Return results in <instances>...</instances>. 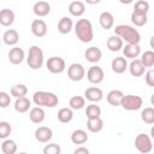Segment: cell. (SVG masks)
<instances>
[{"label":"cell","mask_w":154,"mask_h":154,"mask_svg":"<svg viewBox=\"0 0 154 154\" xmlns=\"http://www.w3.org/2000/svg\"><path fill=\"white\" fill-rule=\"evenodd\" d=\"M135 147L140 153H149L153 149L152 138L146 134H138L135 138Z\"/></svg>","instance_id":"cell-7"},{"label":"cell","mask_w":154,"mask_h":154,"mask_svg":"<svg viewBox=\"0 0 154 154\" xmlns=\"http://www.w3.org/2000/svg\"><path fill=\"white\" fill-rule=\"evenodd\" d=\"M2 41L6 46H16L19 41V34L14 29H8L2 35Z\"/></svg>","instance_id":"cell-21"},{"label":"cell","mask_w":154,"mask_h":154,"mask_svg":"<svg viewBox=\"0 0 154 154\" xmlns=\"http://www.w3.org/2000/svg\"><path fill=\"white\" fill-rule=\"evenodd\" d=\"M69 12L73 17H82L85 12V5L82 1H72L69 5Z\"/></svg>","instance_id":"cell-27"},{"label":"cell","mask_w":154,"mask_h":154,"mask_svg":"<svg viewBox=\"0 0 154 154\" xmlns=\"http://www.w3.org/2000/svg\"><path fill=\"white\" fill-rule=\"evenodd\" d=\"M150 103H152V106L154 107V93H153L152 96H150Z\"/></svg>","instance_id":"cell-48"},{"label":"cell","mask_w":154,"mask_h":154,"mask_svg":"<svg viewBox=\"0 0 154 154\" xmlns=\"http://www.w3.org/2000/svg\"><path fill=\"white\" fill-rule=\"evenodd\" d=\"M73 118V111L71 107H64V108H60L59 112H58V120L60 123H64V124H67L72 120Z\"/></svg>","instance_id":"cell-30"},{"label":"cell","mask_w":154,"mask_h":154,"mask_svg":"<svg viewBox=\"0 0 154 154\" xmlns=\"http://www.w3.org/2000/svg\"><path fill=\"white\" fill-rule=\"evenodd\" d=\"M10 94L11 96L13 97H22V96H25L28 94V88L25 84H22V83H18V84H14L11 87L10 89Z\"/></svg>","instance_id":"cell-33"},{"label":"cell","mask_w":154,"mask_h":154,"mask_svg":"<svg viewBox=\"0 0 154 154\" xmlns=\"http://www.w3.org/2000/svg\"><path fill=\"white\" fill-rule=\"evenodd\" d=\"M11 103V96L6 91H0V107L6 108Z\"/></svg>","instance_id":"cell-41"},{"label":"cell","mask_w":154,"mask_h":154,"mask_svg":"<svg viewBox=\"0 0 154 154\" xmlns=\"http://www.w3.org/2000/svg\"><path fill=\"white\" fill-rule=\"evenodd\" d=\"M106 46L107 48L111 51V52H118L120 49H123V38L118 35H113V36H109L107 38V42H106Z\"/></svg>","instance_id":"cell-23"},{"label":"cell","mask_w":154,"mask_h":154,"mask_svg":"<svg viewBox=\"0 0 154 154\" xmlns=\"http://www.w3.org/2000/svg\"><path fill=\"white\" fill-rule=\"evenodd\" d=\"M60 152H61V148L57 143H48L43 148V153L45 154H60Z\"/></svg>","instance_id":"cell-40"},{"label":"cell","mask_w":154,"mask_h":154,"mask_svg":"<svg viewBox=\"0 0 154 154\" xmlns=\"http://www.w3.org/2000/svg\"><path fill=\"white\" fill-rule=\"evenodd\" d=\"M144 79H146V83L147 85L149 87H154V69H150L146 72L144 75Z\"/></svg>","instance_id":"cell-42"},{"label":"cell","mask_w":154,"mask_h":154,"mask_svg":"<svg viewBox=\"0 0 154 154\" xmlns=\"http://www.w3.org/2000/svg\"><path fill=\"white\" fill-rule=\"evenodd\" d=\"M134 11L136 12H142V13H148L149 11V2L147 0H138L135 2Z\"/></svg>","instance_id":"cell-39"},{"label":"cell","mask_w":154,"mask_h":154,"mask_svg":"<svg viewBox=\"0 0 154 154\" xmlns=\"http://www.w3.org/2000/svg\"><path fill=\"white\" fill-rule=\"evenodd\" d=\"M73 153L75 154H89V149L85 148V147H78V148L75 149Z\"/></svg>","instance_id":"cell-43"},{"label":"cell","mask_w":154,"mask_h":154,"mask_svg":"<svg viewBox=\"0 0 154 154\" xmlns=\"http://www.w3.org/2000/svg\"><path fill=\"white\" fill-rule=\"evenodd\" d=\"M32 102L36 106L54 108L59 103V97L54 93L45 91V90H38V91H35L34 93V95H32Z\"/></svg>","instance_id":"cell-2"},{"label":"cell","mask_w":154,"mask_h":154,"mask_svg":"<svg viewBox=\"0 0 154 154\" xmlns=\"http://www.w3.org/2000/svg\"><path fill=\"white\" fill-rule=\"evenodd\" d=\"M114 34L120 36L126 43H140L141 41V35L138 30L131 25L119 24L114 28Z\"/></svg>","instance_id":"cell-3"},{"label":"cell","mask_w":154,"mask_h":154,"mask_svg":"<svg viewBox=\"0 0 154 154\" xmlns=\"http://www.w3.org/2000/svg\"><path fill=\"white\" fill-rule=\"evenodd\" d=\"M45 61V57H43V51L38 47V46H31L29 48L28 52V57H26V63L28 66L31 70H38L42 67Z\"/></svg>","instance_id":"cell-4"},{"label":"cell","mask_w":154,"mask_h":154,"mask_svg":"<svg viewBox=\"0 0 154 154\" xmlns=\"http://www.w3.org/2000/svg\"><path fill=\"white\" fill-rule=\"evenodd\" d=\"M143 105V100L141 96L138 95H134V94H128L124 95L120 106L125 109V111H137L142 107Z\"/></svg>","instance_id":"cell-5"},{"label":"cell","mask_w":154,"mask_h":154,"mask_svg":"<svg viewBox=\"0 0 154 154\" xmlns=\"http://www.w3.org/2000/svg\"><path fill=\"white\" fill-rule=\"evenodd\" d=\"M46 67L51 73H63L66 69V63L61 57H51L46 63Z\"/></svg>","instance_id":"cell-6"},{"label":"cell","mask_w":154,"mask_h":154,"mask_svg":"<svg viewBox=\"0 0 154 154\" xmlns=\"http://www.w3.org/2000/svg\"><path fill=\"white\" fill-rule=\"evenodd\" d=\"M150 137L154 140V125L150 128Z\"/></svg>","instance_id":"cell-47"},{"label":"cell","mask_w":154,"mask_h":154,"mask_svg":"<svg viewBox=\"0 0 154 154\" xmlns=\"http://www.w3.org/2000/svg\"><path fill=\"white\" fill-rule=\"evenodd\" d=\"M87 129L90 132H100L103 129V120L101 119V117L90 118L87 120Z\"/></svg>","instance_id":"cell-28"},{"label":"cell","mask_w":154,"mask_h":154,"mask_svg":"<svg viewBox=\"0 0 154 154\" xmlns=\"http://www.w3.org/2000/svg\"><path fill=\"white\" fill-rule=\"evenodd\" d=\"M134 0H119V2L120 4H124V5H129V4H131Z\"/></svg>","instance_id":"cell-46"},{"label":"cell","mask_w":154,"mask_h":154,"mask_svg":"<svg viewBox=\"0 0 154 154\" xmlns=\"http://www.w3.org/2000/svg\"><path fill=\"white\" fill-rule=\"evenodd\" d=\"M11 131H12V128L10 125V123L7 122H0V138L5 140L10 135H11Z\"/></svg>","instance_id":"cell-38"},{"label":"cell","mask_w":154,"mask_h":154,"mask_svg":"<svg viewBox=\"0 0 154 154\" xmlns=\"http://www.w3.org/2000/svg\"><path fill=\"white\" fill-rule=\"evenodd\" d=\"M53 137V131L48 126H38L35 130V138L41 143H48Z\"/></svg>","instance_id":"cell-11"},{"label":"cell","mask_w":154,"mask_h":154,"mask_svg":"<svg viewBox=\"0 0 154 154\" xmlns=\"http://www.w3.org/2000/svg\"><path fill=\"white\" fill-rule=\"evenodd\" d=\"M87 78L90 83L93 84H99L103 81L105 78V72L102 70V67L97 66V65H93L88 69L87 71Z\"/></svg>","instance_id":"cell-9"},{"label":"cell","mask_w":154,"mask_h":154,"mask_svg":"<svg viewBox=\"0 0 154 154\" xmlns=\"http://www.w3.org/2000/svg\"><path fill=\"white\" fill-rule=\"evenodd\" d=\"M149 45H150V48H153V51H154V35L150 37V40H149Z\"/></svg>","instance_id":"cell-45"},{"label":"cell","mask_w":154,"mask_h":154,"mask_svg":"<svg viewBox=\"0 0 154 154\" xmlns=\"http://www.w3.org/2000/svg\"><path fill=\"white\" fill-rule=\"evenodd\" d=\"M30 108H31V101L28 97L22 96V97H17L16 99V101H14V109L18 113H25Z\"/></svg>","instance_id":"cell-26"},{"label":"cell","mask_w":154,"mask_h":154,"mask_svg":"<svg viewBox=\"0 0 154 154\" xmlns=\"http://www.w3.org/2000/svg\"><path fill=\"white\" fill-rule=\"evenodd\" d=\"M1 152L4 154H14L17 152V143L14 140L5 138L1 143Z\"/></svg>","instance_id":"cell-31"},{"label":"cell","mask_w":154,"mask_h":154,"mask_svg":"<svg viewBox=\"0 0 154 154\" xmlns=\"http://www.w3.org/2000/svg\"><path fill=\"white\" fill-rule=\"evenodd\" d=\"M88 135L84 130L82 129H77L71 134V142L73 144H84L88 141Z\"/></svg>","instance_id":"cell-29"},{"label":"cell","mask_w":154,"mask_h":154,"mask_svg":"<svg viewBox=\"0 0 154 154\" xmlns=\"http://www.w3.org/2000/svg\"><path fill=\"white\" fill-rule=\"evenodd\" d=\"M101 0H85V2L88 4V5H96V4H99Z\"/></svg>","instance_id":"cell-44"},{"label":"cell","mask_w":154,"mask_h":154,"mask_svg":"<svg viewBox=\"0 0 154 154\" xmlns=\"http://www.w3.org/2000/svg\"><path fill=\"white\" fill-rule=\"evenodd\" d=\"M147 20H148L147 13L132 11V13H131V22H132V24L135 26H143V25L147 24Z\"/></svg>","instance_id":"cell-32"},{"label":"cell","mask_w":154,"mask_h":154,"mask_svg":"<svg viewBox=\"0 0 154 154\" xmlns=\"http://www.w3.org/2000/svg\"><path fill=\"white\" fill-rule=\"evenodd\" d=\"M84 57H85L87 61L94 64V63H97V61L101 60L102 52H101V49H100L99 47H96V46H91V47H89V48L85 49V52H84Z\"/></svg>","instance_id":"cell-15"},{"label":"cell","mask_w":154,"mask_h":154,"mask_svg":"<svg viewBox=\"0 0 154 154\" xmlns=\"http://www.w3.org/2000/svg\"><path fill=\"white\" fill-rule=\"evenodd\" d=\"M69 105L72 109H82L85 106V97L79 96V95H75L70 99Z\"/></svg>","instance_id":"cell-35"},{"label":"cell","mask_w":154,"mask_h":154,"mask_svg":"<svg viewBox=\"0 0 154 154\" xmlns=\"http://www.w3.org/2000/svg\"><path fill=\"white\" fill-rule=\"evenodd\" d=\"M72 28H73V22H72V19L70 17L64 16V17L60 18V20L58 23V31L60 34L66 35L72 30Z\"/></svg>","instance_id":"cell-25"},{"label":"cell","mask_w":154,"mask_h":154,"mask_svg":"<svg viewBox=\"0 0 154 154\" xmlns=\"http://www.w3.org/2000/svg\"><path fill=\"white\" fill-rule=\"evenodd\" d=\"M84 97L90 102H99L103 99V91L97 87H90L85 89Z\"/></svg>","instance_id":"cell-13"},{"label":"cell","mask_w":154,"mask_h":154,"mask_svg":"<svg viewBox=\"0 0 154 154\" xmlns=\"http://www.w3.org/2000/svg\"><path fill=\"white\" fill-rule=\"evenodd\" d=\"M75 32H76V36L79 41H82L84 43L90 42L94 37L91 22L89 19H85V18L78 19L77 23L75 24Z\"/></svg>","instance_id":"cell-1"},{"label":"cell","mask_w":154,"mask_h":154,"mask_svg":"<svg viewBox=\"0 0 154 154\" xmlns=\"http://www.w3.org/2000/svg\"><path fill=\"white\" fill-rule=\"evenodd\" d=\"M85 76V69L79 63H73L67 67V77L72 82H79Z\"/></svg>","instance_id":"cell-8"},{"label":"cell","mask_w":154,"mask_h":154,"mask_svg":"<svg viewBox=\"0 0 154 154\" xmlns=\"http://www.w3.org/2000/svg\"><path fill=\"white\" fill-rule=\"evenodd\" d=\"M128 69H129L131 76H134V77H141L142 75H144V71H146V66L142 64L141 59H132L131 63L129 64Z\"/></svg>","instance_id":"cell-16"},{"label":"cell","mask_w":154,"mask_h":154,"mask_svg":"<svg viewBox=\"0 0 154 154\" xmlns=\"http://www.w3.org/2000/svg\"><path fill=\"white\" fill-rule=\"evenodd\" d=\"M141 61L146 67L154 66V51H146L141 55Z\"/></svg>","instance_id":"cell-37"},{"label":"cell","mask_w":154,"mask_h":154,"mask_svg":"<svg viewBox=\"0 0 154 154\" xmlns=\"http://www.w3.org/2000/svg\"><path fill=\"white\" fill-rule=\"evenodd\" d=\"M99 23H100V26L105 30H108L113 26L114 24V17L111 12L108 11H105V12H101L100 16H99Z\"/></svg>","instance_id":"cell-20"},{"label":"cell","mask_w":154,"mask_h":154,"mask_svg":"<svg viewBox=\"0 0 154 154\" xmlns=\"http://www.w3.org/2000/svg\"><path fill=\"white\" fill-rule=\"evenodd\" d=\"M14 22V12L10 8H2L0 11V24L2 26H11Z\"/></svg>","instance_id":"cell-22"},{"label":"cell","mask_w":154,"mask_h":154,"mask_svg":"<svg viewBox=\"0 0 154 154\" xmlns=\"http://www.w3.org/2000/svg\"><path fill=\"white\" fill-rule=\"evenodd\" d=\"M30 29H31L32 35L36 36V37H43V36H46L47 30H48L46 22L42 20V19H34L32 23H31Z\"/></svg>","instance_id":"cell-12"},{"label":"cell","mask_w":154,"mask_h":154,"mask_svg":"<svg viewBox=\"0 0 154 154\" xmlns=\"http://www.w3.org/2000/svg\"><path fill=\"white\" fill-rule=\"evenodd\" d=\"M8 61L13 65H19L23 63L24 58H25V53L23 51V48L20 47H17V46H13L10 51H8Z\"/></svg>","instance_id":"cell-10"},{"label":"cell","mask_w":154,"mask_h":154,"mask_svg":"<svg viewBox=\"0 0 154 154\" xmlns=\"http://www.w3.org/2000/svg\"><path fill=\"white\" fill-rule=\"evenodd\" d=\"M123 54L125 58H129L131 60L136 59L141 54V47L138 46V43H126L123 47Z\"/></svg>","instance_id":"cell-14"},{"label":"cell","mask_w":154,"mask_h":154,"mask_svg":"<svg viewBox=\"0 0 154 154\" xmlns=\"http://www.w3.org/2000/svg\"><path fill=\"white\" fill-rule=\"evenodd\" d=\"M85 116H87L88 119H90V118H97V117L101 116V108L96 103L93 102V103H90V105L87 106V108H85Z\"/></svg>","instance_id":"cell-36"},{"label":"cell","mask_w":154,"mask_h":154,"mask_svg":"<svg viewBox=\"0 0 154 154\" xmlns=\"http://www.w3.org/2000/svg\"><path fill=\"white\" fill-rule=\"evenodd\" d=\"M141 119L149 125L154 124V107H146L141 112Z\"/></svg>","instance_id":"cell-34"},{"label":"cell","mask_w":154,"mask_h":154,"mask_svg":"<svg viewBox=\"0 0 154 154\" xmlns=\"http://www.w3.org/2000/svg\"><path fill=\"white\" fill-rule=\"evenodd\" d=\"M107 102L111 105V106H120L122 103V100L124 97V93L122 90H118V89H113L111 91H108L107 94Z\"/></svg>","instance_id":"cell-24"},{"label":"cell","mask_w":154,"mask_h":154,"mask_svg":"<svg viewBox=\"0 0 154 154\" xmlns=\"http://www.w3.org/2000/svg\"><path fill=\"white\" fill-rule=\"evenodd\" d=\"M46 118V113L45 109L41 106H35L32 108H30L29 112V119L34 123V124H41Z\"/></svg>","instance_id":"cell-17"},{"label":"cell","mask_w":154,"mask_h":154,"mask_svg":"<svg viewBox=\"0 0 154 154\" xmlns=\"http://www.w3.org/2000/svg\"><path fill=\"white\" fill-rule=\"evenodd\" d=\"M111 67H112V71L114 73L120 75V73L125 72V70L129 67L128 61H126V58H124V57H117V58H114L112 60V63H111Z\"/></svg>","instance_id":"cell-18"},{"label":"cell","mask_w":154,"mask_h":154,"mask_svg":"<svg viewBox=\"0 0 154 154\" xmlns=\"http://www.w3.org/2000/svg\"><path fill=\"white\" fill-rule=\"evenodd\" d=\"M32 11H34V13H35L37 17H46V16H48L49 12H51V5H49L47 1L40 0V1H37V2L34 4Z\"/></svg>","instance_id":"cell-19"}]
</instances>
